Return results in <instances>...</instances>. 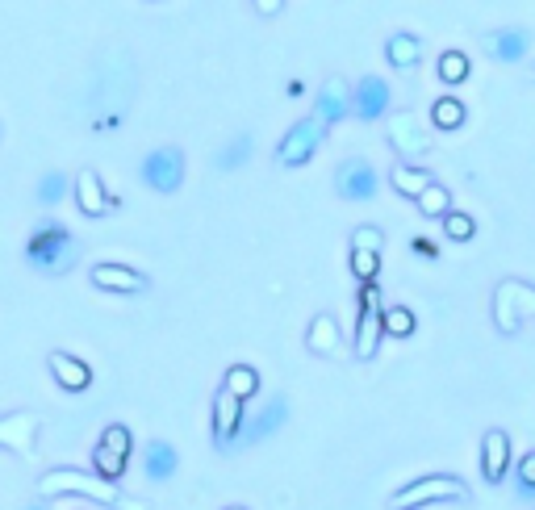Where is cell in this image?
<instances>
[{"mask_svg": "<svg viewBox=\"0 0 535 510\" xmlns=\"http://www.w3.org/2000/svg\"><path fill=\"white\" fill-rule=\"evenodd\" d=\"M38 490L46 498H55V494H84V498H97V502H109V506H122V510H147L143 502H126L118 494V485L105 481L101 473H80V469H55V473H46L38 481Z\"/></svg>", "mask_w": 535, "mask_h": 510, "instance_id": "cell-1", "label": "cell"}, {"mask_svg": "<svg viewBox=\"0 0 535 510\" xmlns=\"http://www.w3.org/2000/svg\"><path fill=\"white\" fill-rule=\"evenodd\" d=\"M26 255H30V264H34L38 272L59 276V272H67V268L76 264V243H72V235H67L59 222H42V226L34 230V239H30Z\"/></svg>", "mask_w": 535, "mask_h": 510, "instance_id": "cell-2", "label": "cell"}, {"mask_svg": "<svg viewBox=\"0 0 535 510\" xmlns=\"http://www.w3.org/2000/svg\"><path fill=\"white\" fill-rule=\"evenodd\" d=\"M527 318H535V285L519 281V276H506L494 289V327L502 335H515Z\"/></svg>", "mask_w": 535, "mask_h": 510, "instance_id": "cell-3", "label": "cell"}, {"mask_svg": "<svg viewBox=\"0 0 535 510\" xmlns=\"http://www.w3.org/2000/svg\"><path fill=\"white\" fill-rule=\"evenodd\" d=\"M464 498H469V485L460 477L431 473V477L410 481L406 490H398L389 502H393V510H418V506H431V502H464Z\"/></svg>", "mask_w": 535, "mask_h": 510, "instance_id": "cell-4", "label": "cell"}, {"mask_svg": "<svg viewBox=\"0 0 535 510\" xmlns=\"http://www.w3.org/2000/svg\"><path fill=\"white\" fill-rule=\"evenodd\" d=\"M385 306H381V289L377 285H364L360 289V318H356V356L368 360V356H377V343L385 335V322H381Z\"/></svg>", "mask_w": 535, "mask_h": 510, "instance_id": "cell-5", "label": "cell"}, {"mask_svg": "<svg viewBox=\"0 0 535 510\" xmlns=\"http://www.w3.org/2000/svg\"><path fill=\"white\" fill-rule=\"evenodd\" d=\"M143 180L151 184L155 193H176L184 180V155L176 147H159L143 159Z\"/></svg>", "mask_w": 535, "mask_h": 510, "instance_id": "cell-6", "label": "cell"}, {"mask_svg": "<svg viewBox=\"0 0 535 510\" xmlns=\"http://www.w3.org/2000/svg\"><path fill=\"white\" fill-rule=\"evenodd\" d=\"M335 193L343 201H372L377 197V172L368 159H343L335 172Z\"/></svg>", "mask_w": 535, "mask_h": 510, "instance_id": "cell-7", "label": "cell"}, {"mask_svg": "<svg viewBox=\"0 0 535 510\" xmlns=\"http://www.w3.org/2000/svg\"><path fill=\"white\" fill-rule=\"evenodd\" d=\"M318 143H322V126H318L314 118H306V122H297V126L281 138V147H276V159H281L285 168H297V164H306V159H314Z\"/></svg>", "mask_w": 535, "mask_h": 510, "instance_id": "cell-8", "label": "cell"}, {"mask_svg": "<svg viewBox=\"0 0 535 510\" xmlns=\"http://www.w3.org/2000/svg\"><path fill=\"white\" fill-rule=\"evenodd\" d=\"M510 460H515V452H510V435L502 427H490L481 439V477L490 485H502L506 473H510Z\"/></svg>", "mask_w": 535, "mask_h": 510, "instance_id": "cell-9", "label": "cell"}, {"mask_svg": "<svg viewBox=\"0 0 535 510\" xmlns=\"http://www.w3.org/2000/svg\"><path fill=\"white\" fill-rule=\"evenodd\" d=\"M347 113H352V88H347L339 76L335 80H327L322 84V92H318V109H314V122L327 130V126H335V122H343Z\"/></svg>", "mask_w": 535, "mask_h": 510, "instance_id": "cell-10", "label": "cell"}, {"mask_svg": "<svg viewBox=\"0 0 535 510\" xmlns=\"http://www.w3.org/2000/svg\"><path fill=\"white\" fill-rule=\"evenodd\" d=\"M389 143L398 147V155H406V159L427 155V151H431V138H427L423 122H418L414 113H398V118L389 122Z\"/></svg>", "mask_w": 535, "mask_h": 510, "instance_id": "cell-11", "label": "cell"}, {"mask_svg": "<svg viewBox=\"0 0 535 510\" xmlns=\"http://www.w3.org/2000/svg\"><path fill=\"white\" fill-rule=\"evenodd\" d=\"M239 431H243V402L230 389H222L214 398V439H218V448L235 444Z\"/></svg>", "mask_w": 535, "mask_h": 510, "instance_id": "cell-12", "label": "cell"}, {"mask_svg": "<svg viewBox=\"0 0 535 510\" xmlns=\"http://www.w3.org/2000/svg\"><path fill=\"white\" fill-rule=\"evenodd\" d=\"M385 109H389V84L381 76H364L352 88V113H356V118H364V122H377Z\"/></svg>", "mask_w": 535, "mask_h": 510, "instance_id": "cell-13", "label": "cell"}, {"mask_svg": "<svg viewBox=\"0 0 535 510\" xmlns=\"http://www.w3.org/2000/svg\"><path fill=\"white\" fill-rule=\"evenodd\" d=\"M531 46V34L519 30V26H506V30H494L490 38H485V51H490L498 63H519L527 55Z\"/></svg>", "mask_w": 535, "mask_h": 510, "instance_id": "cell-14", "label": "cell"}, {"mask_svg": "<svg viewBox=\"0 0 535 510\" xmlns=\"http://www.w3.org/2000/svg\"><path fill=\"white\" fill-rule=\"evenodd\" d=\"M92 285L109 293H138L147 289V276H138L134 268H122V264H97L92 268Z\"/></svg>", "mask_w": 535, "mask_h": 510, "instance_id": "cell-15", "label": "cell"}, {"mask_svg": "<svg viewBox=\"0 0 535 510\" xmlns=\"http://www.w3.org/2000/svg\"><path fill=\"white\" fill-rule=\"evenodd\" d=\"M285 419H289V402H285V398H272V402L251 419V427L239 431V439H243V444H260V439H268L272 431H281Z\"/></svg>", "mask_w": 535, "mask_h": 510, "instance_id": "cell-16", "label": "cell"}, {"mask_svg": "<svg viewBox=\"0 0 535 510\" xmlns=\"http://www.w3.org/2000/svg\"><path fill=\"white\" fill-rule=\"evenodd\" d=\"M51 373L67 393H84L92 385V368L80 356H67V352H51Z\"/></svg>", "mask_w": 535, "mask_h": 510, "instance_id": "cell-17", "label": "cell"}, {"mask_svg": "<svg viewBox=\"0 0 535 510\" xmlns=\"http://www.w3.org/2000/svg\"><path fill=\"white\" fill-rule=\"evenodd\" d=\"M76 201H80V210H84L88 218H97V214H105V210H109L105 184H101V176H97V172H80V176H76Z\"/></svg>", "mask_w": 535, "mask_h": 510, "instance_id": "cell-18", "label": "cell"}, {"mask_svg": "<svg viewBox=\"0 0 535 510\" xmlns=\"http://www.w3.org/2000/svg\"><path fill=\"white\" fill-rule=\"evenodd\" d=\"M306 347L314 356H335V347H339V327H335V318L331 314H318L314 318V327L306 335Z\"/></svg>", "mask_w": 535, "mask_h": 510, "instance_id": "cell-19", "label": "cell"}, {"mask_svg": "<svg viewBox=\"0 0 535 510\" xmlns=\"http://www.w3.org/2000/svg\"><path fill=\"white\" fill-rule=\"evenodd\" d=\"M389 184H393V189H398L402 197H414V201H418V193H423L427 184H431V172L418 168V164H398V168L389 172Z\"/></svg>", "mask_w": 535, "mask_h": 510, "instance_id": "cell-20", "label": "cell"}, {"mask_svg": "<svg viewBox=\"0 0 535 510\" xmlns=\"http://www.w3.org/2000/svg\"><path fill=\"white\" fill-rule=\"evenodd\" d=\"M385 55H389L393 67H402V72H406V67H414L418 59H423V42H418L414 34H393L385 42Z\"/></svg>", "mask_w": 535, "mask_h": 510, "instance_id": "cell-21", "label": "cell"}, {"mask_svg": "<svg viewBox=\"0 0 535 510\" xmlns=\"http://www.w3.org/2000/svg\"><path fill=\"white\" fill-rule=\"evenodd\" d=\"M176 473V448L164 444V439H155V444L147 448V477L151 481H168Z\"/></svg>", "mask_w": 535, "mask_h": 510, "instance_id": "cell-22", "label": "cell"}, {"mask_svg": "<svg viewBox=\"0 0 535 510\" xmlns=\"http://www.w3.org/2000/svg\"><path fill=\"white\" fill-rule=\"evenodd\" d=\"M222 389H230L239 402H247V398H255V389H260V373H255V368H247V364H235V368L226 373Z\"/></svg>", "mask_w": 535, "mask_h": 510, "instance_id": "cell-23", "label": "cell"}, {"mask_svg": "<svg viewBox=\"0 0 535 510\" xmlns=\"http://www.w3.org/2000/svg\"><path fill=\"white\" fill-rule=\"evenodd\" d=\"M418 210H423L427 218H444L448 210H452V193L444 189V184H427V189L423 193H418Z\"/></svg>", "mask_w": 535, "mask_h": 510, "instance_id": "cell-24", "label": "cell"}, {"mask_svg": "<svg viewBox=\"0 0 535 510\" xmlns=\"http://www.w3.org/2000/svg\"><path fill=\"white\" fill-rule=\"evenodd\" d=\"M126 460H130V456L113 452V448H105V444H97V448H92V469H97L105 481H118V477L126 473Z\"/></svg>", "mask_w": 535, "mask_h": 510, "instance_id": "cell-25", "label": "cell"}, {"mask_svg": "<svg viewBox=\"0 0 535 510\" xmlns=\"http://www.w3.org/2000/svg\"><path fill=\"white\" fill-rule=\"evenodd\" d=\"M431 122H435L439 130H460V126H464V105H460L456 97H439V101L431 105Z\"/></svg>", "mask_w": 535, "mask_h": 510, "instance_id": "cell-26", "label": "cell"}, {"mask_svg": "<svg viewBox=\"0 0 535 510\" xmlns=\"http://www.w3.org/2000/svg\"><path fill=\"white\" fill-rule=\"evenodd\" d=\"M439 80L444 84H464L469 80V55L464 51H444L439 55Z\"/></svg>", "mask_w": 535, "mask_h": 510, "instance_id": "cell-27", "label": "cell"}, {"mask_svg": "<svg viewBox=\"0 0 535 510\" xmlns=\"http://www.w3.org/2000/svg\"><path fill=\"white\" fill-rule=\"evenodd\" d=\"M444 235H448L452 243H469V239L477 235V222H473L469 214H460V210H448V214H444Z\"/></svg>", "mask_w": 535, "mask_h": 510, "instance_id": "cell-28", "label": "cell"}, {"mask_svg": "<svg viewBox=\"0 0 535 510\" xmlns=\"http://www.w3.org/2000/svg\"><path fill=\"white\" fill-rule=\"evenodd\" d=\"M381 322H385V335H398V339L414 335V314H410L406 306H389V310L381 314Z\"/></svg>", "mask_w": 535, "mask_h": 510, "instance_id": "cell-29", "label": "cell"}, {"mask_svg": "<svg viewBox=\"0 0 535 510\" xmlns=\"http://www.w3.org/2000/svg\"><path fill=\"white\" fill-rule=\"evenodd\" d=\"M247 155H251V138H247V134H239L235 143H226V147H222L218 168H239V164H247Z\"/></svg>", "mask_w": 535, "mask_h": 510, "instance_id": "cell-30", "label": "cell"}, {"mask_svg": "<svg viewBox=\"0 0 535 510\" xmlns=\"http://www.w3.org/2000/svg\"><path fill=\"white\" fill-rule=\"evenodd\" d=\"M352 272L360 276V281H377V272H381V255L377 251H352Z\"/></svg>", "mask_w": 535, "mask_h": 510, "instance_id": "cell-31", "label": "cell"}, {"mask_svg": "<svg viewBox=\"0 0 535 510\" xmlns=\"http://www.w3.org/2000/svg\"><path fill=\"white\" fill-rule=\"evenodd\" d=\"M63 197H67V176H63V172L42 176V184H38V201H42V205H55V201H63Z\"/></svg>", "mask_w": 535, "mask_h": 510, "instance_id": "cell-32", "label": "cell"}, {"mask_svg": "<svg viewBox=\"0 0 535 510\" xmlns=\"http://www.w3.org/2000/svg\"><path fill=\"white\" fill-rule=\"evenodd\" d=\"M352 251H385V235H381V230L377 226H356L352 230Z\"/></svg>", "mask_w": 535, "mask_h": 510, "instance_id": "cell-33", "label": "cell"}, {"mask_svg": "<svg viewBox=\"0 0 535 510\" xmlns=\"http://www.w3.org/2000/svg\"><path fill=\"white\" fill-rule=\"evenodd\" d=\"M515 485H519V498H535V452L519 456V473H515Z\"/></svg>", "mask_w": 535, "mask_h": 510, "instance_id": "cell-34", "label": "cell"}, {"mask_svg": "<svg viewBox=\"0 0 535 510\" xmlns=\"http://www.w3.org/2000/svg\"><path fill=\"white\" fill-rule=\"evenodd\" d=\"M101 444H105V448H113V452H122V456H130L134 439H130V431H126L122 423H113V427H105V431H101Z\"/></svg>", "mask_w": 535, "mask_h": 510, "instance_id": "cell-35", "label": "cell"}, {"mask_svg": "<svg viewBox=\"0 0 535 510\" xmlns=\"http://www.w3.org/2000/svg\"><path fill=\"white\" fill-rule=\"evenodd\" d=\"M281 5H285V0H255V9H260V13H281Z\"/></svg>", "mask_w": 535, "mask_h": 510, "instance_id": "cell-36", "label": "cell"}, {"mask_svg": "<svg viewBox=\"0 0 535 510\" xmlns=\"http://www.w3.org/2000/svg\"><path fill=\"white\" fill-rule=\"evenodd\" d=\"M414 251L427 255V260H435V243H427V239H414Z\"/></svg>", "mask_w": 535, "mask_h": 510, "instance_id": "cell-37", "label": "cell"}, {"mask_svg": "<svg viewBox=\"0 0 535 510\" xmlns=\"http://www.w3.org/2000/svg\"><path fill=\"white\" fill-rule=\"evenodd\" d=\"M226 510H243V506H226Z\"/></svg>", "mask_w": 535, "mask_h": 510, "instance_id": "cell-38", "label": "cell"}, {"mask_svg": "<svg viewBox=\"0 0 535 510\" xmlns=\"http://www.w3.org/2000/svg\"><path fill=\"white\" fill-rule=\"evenodd\" d=\"M30 510H42V506H30Z\"/></svg>", "mask_w": 535, "mask_h": 510, "instance_id": "cell-39", "label": "cell"}]
</instances>
